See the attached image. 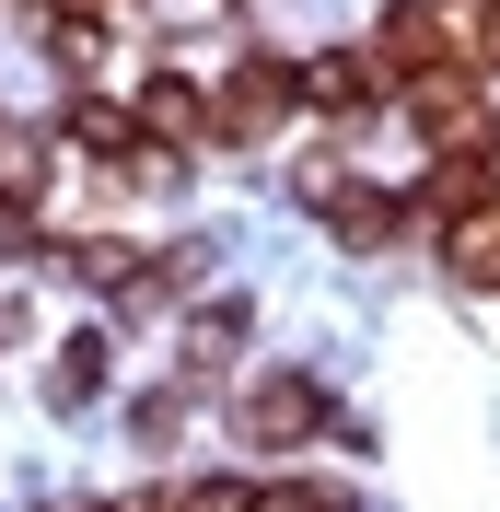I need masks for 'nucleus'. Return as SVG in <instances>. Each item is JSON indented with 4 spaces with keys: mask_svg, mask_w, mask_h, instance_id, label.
<instances>
[{
    "mask_svg": "<svg viewBox=\"0 0 500 512\" xmlns=\"http://www.w3.org/2000/svg\"><path fill=\"white\" fill-rule=\"evenodd\" d=\"M105 396V338H70L59 350V408H94Z\"/></svg>",
    "mask_w": 500,
    "mask_h": 512,
    "instance_id": "nucleus-1",
    "label": "nucleus"
}]
</instances>
